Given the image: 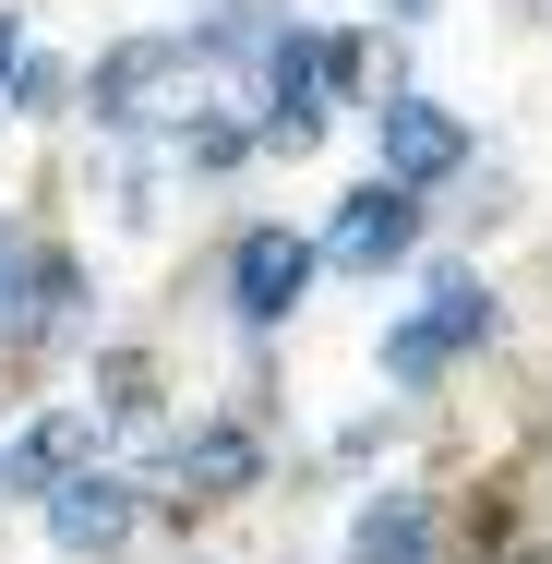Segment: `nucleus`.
Instances as JSON below:
<instances>
[{
  "instance_id": "nucleus-1",
  "label": "nucleus",
  "mask_w": 552,
  "mask_h": 564,
  "mask_svg": "<svg viewBox=\"0 0 552 564\" xmlns=\"http://www.w3.org/2000/svg\"><path fill=\"white\" fill-rule=\"evenodd\" d=\"M480 337H493V289H480V276H433V301L385 325V384H433V372H456Z\"/></svg>"
},
{
  "instance_id": "nucleus-2",
  "label": "nucleus",
  "mask_w": 552,
  "mask_h": 564,
  "mask_svg": "<svg viewBox=\"0 0 552 564\" xmlns=\"http://www.w3.org/2000/svg\"><path fill=\"white\" fill-rule=\"evenodd\" d=\"M301 289H313V240H289V228H240V252H228V313H240L252 337H277V325L301 313Z\"/></svg>"
},
{
  "instance_id": "nucleus-3",
  "label": "nucleus",
  "mask_w": 552,
  "mask_h": 564,
  "mask_svg": "<svg viewBox=\"0 0 552 564\" xmlns=\"http://www.w3.org/2000/svg\"><path fill=\"white\" fill-rule=\"evenodd\" d=\"M36 505H48V541H61L73 564H97V553H120V541H132V480H120V468H97V456H85L73 480H48Z\"/></svg>"
},
{
  "instance_id": "nucleus-4",
  "label": "nucleus",
  "mask_w": 552,
  "mask_h": 564,
  "mask_svg": "<svg viewBox=\"0 0 552 564\" xmlns=\"http://www.w3.org/2000/svg\"><path fill=\"white\" fill-rule=\"evenodd\" d=\"M372 144H385V181H409V193L468 169V132H456L433 97H385V109H372Z\"/></svg>"
},
{
  "instance_id": "nucleus-5",
  "label": "nucleus",
  "mask_w": 552,
  "mask_h": 564,
  "mask_svg": "<svg viewBox=\"0 0 552 564\" xmlns=\"http://www.w3.org/2000/svg\"><path fill=\"white\" fill-rule=\"evenodd\" d=\"M409 240H421V205H409V181H360V193L336 205V240H325V252L348 264V276H385Z\"/></svg>"
},
{
  "instance_id": "nucleus-6",
  "label": "nucleus",
  "mask_w": 552,
  "mask_h": 564,
  "mask_svg": "<svg viewBox=\"0 0 552 564\" xmlns=\"http://www.w3.org/2000/svg\"><path fill=\"white\" fill-rule=\"evenodd\" d=\"M169 480H181V492H252V480H264V445H252L240 421H205V433L169 445Z\"/></svg>"
},
{
  "instance_id": "nucleus-7",
  "label": "nucleus",
  "mask_w": 552,
  "mask_h": 564,
  "mask_svg": "<svg viewBox=\"0 0 552 564\" xmlns=\"http://www.w3.org/2000/svg\"><path fill=\"white\" fill-rule=\"evenodd\" d=\"M97 456V409H61V421H36L24 445L0 456V492H48V480H73Z\"/></svg>"
},
{
  "instance_id": "nucleus-8",
  "label": "nucleus",
  "mask_w": 552,
  "mask_h": 564,
  "mask_svg": "<svg viewBox=\"0 0 552 564\" xmlns=\"http://www.w3.org/2000/svg\"><path fill=\"white\" fill-rule=\"evenodd\" d=\"M348 564H433V505L421 492H372L360 529H348Z\"/></svg>"
},
{
  "instance_id": "nucleus-9",
  "label": "nucleus",
  "mask_w": 552,
  "mask_h": 564,
  "mask_svg": "<svg viewBox=\"0 0 552 564\" xmlns=\"http://www.w3.org/2000/svg\"><path fill=\"white\" fill-rule=\"evenodd\" d=\"M12 61H24V24H12V12H0V85H12Z\"/></svg>"
},
{
  "instance_id": "nucleus-10",
  "label": "nucleus",
  "mask_w": 552,
  "mask_h": 564,
  "mask_svg": "<svg viewBox=\"0 0 552 564\" xmlns=\"http://www.w3.org/2000/svg\"><path fill=\"white\" fill-rule=\"evenodd\" d=\"M385 12H397V24H421V12H433V0H385Z\"/></svg>"
}]
</instances>
